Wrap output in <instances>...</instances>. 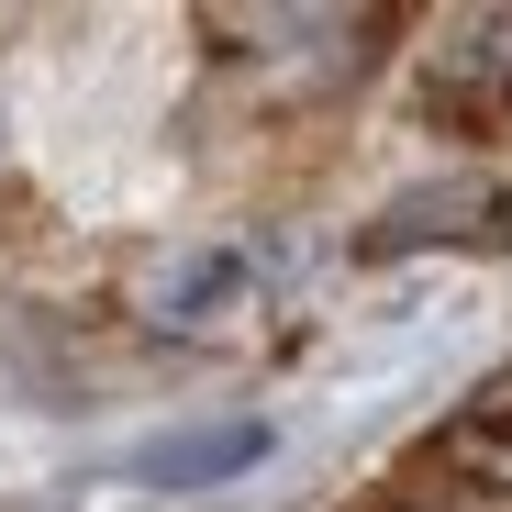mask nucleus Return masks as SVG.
I'll use <instances>...</instances> for the list:
<instances>
[{"label": "nucleus", "instance_id": "20e7f679", "mask_svg": "<svg viewBox=\"0 0 512 512\" xmlns=\"http://www.w3.org/2000/svg\"><path fill=\"white\" fill-rule=\"evenodd\" d=\"M468 468H479L490 490H512V423H501V435H479V446H468Z\"/></svg>", "mask_w": 512, "mask_h": 512}, {"label": "nucleus", "instance_id": "f03ea898", "mask_svg": "<svg viewBox=\"0 0 512 512\" xmlns=\"http://www.w3.org/2000/svg\"><path fill=\"white\" fill-rule=\"evenodd\" d=\"M412 245H512V190L457 167V179H423L357 223V256H412Z\"/></svg>", "mask_w": 512, "mask_h": 512}, {"label": "nucleus", "instance_id": "f257e3e1", "mask_svg": "<svg viewBox=\"0 0 512 512\" xmlns=\"http://www.w3.org/2000/svg\"><path fill=\"white\" fill-rule=\"evenodd\" d=\"M268 457H279V423L268 412H212V423H156V435L123 457V479L156 490V501H212L245 468H268Z\"/></svg>", "mask_w": 512, "mask_h": 512}, {"label": "nucleus", "instance_id": "39448f33", "mask_svg": "<svg viewBox=\"0 0 512 512\" xmlns=\"http://www.w3.org/2000/svg\"><path fill=\"white\" fill-rule=\"evenodd\" d=\"M490 401H512V379H501V390H490Z\"/></svg>", "mask_w": 512, "mask_h": 512}, {"label": "nucleus", "instance_id": "7ed1b4c3", "mask_svg": "<svg viewBox=\"0 0 512 512\" xmlns=\"http://www.w3.org/2000/svg\"><path fill=\"white\" fill-rule=\"evenodd\" d=\"M256 268H245V256L234 245H190V256H167V268L145 279V312H179V323H201L212 301H234Z\"/></svg>", "mask_w": 512, "mask_h": 512}]
</instances>
